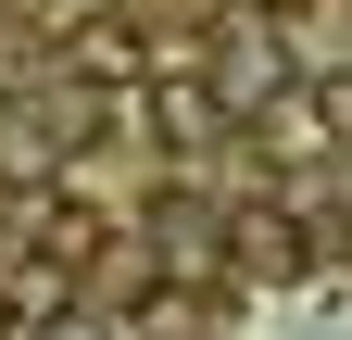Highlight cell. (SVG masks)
<instances>
[{
	"instance_id": "3",
	"label": "cell",
	"mask_w": 352,
	"mask_h": 340,
	"mask_svg": "<svg viewBox=\"0 0 352 340\" xmlns=\"http://www.w3.org/2000/svg\"><path fill=\"white\" fill-rule=\"evenodd\" d=\"M88 240H101V227H88L76 202H38V215H25V252H38L51 277H76V265H88Z\"/></svg>"
},
{
	"instance_id": "5",
	"label": "cell",
	"mask_w": 352,
	"mask_h": 340,
	"mask_svg": "<svg viewBox=\"0 0 352 340\" xmlns=\"http://www.w3.org/2000/svg\"><path fill=\"white\" fill-rule=\"evenodd\" d=\"M51 340H101V328H51Z\"/></svg>"
},
{
	"instance_id": "1",
	"label": "cell",
	"mask_w": 352,
	"mask_h": 340,
	"mask_svg": "<svg viewBox=\"0 0 352 340\" xmlns=\"http://www.w3.org/2000/svg\"><path fill=\"white\" fill-rule=\"evenodd\" d=\"M63 76H76V89H126V76H139V25H126V13H88L63 38Z\"/></svg>"
},
{
	"instance_id": "2",
	"label": "cell",
	"mask_w": 352,
	"mask_h": 340,
	"mask_svg": "<svg viewBox=\"0 0 352 340\" xmlns=\"http://www.w3.org/2000/svg\"><path fill=\"white\" fill-rule=\"evenodd\" d=\"M227 265L239 277H302V227L289 215H227Z\"/></svg>"
},
{
	"instance_id": "4",
	"label": "cell",
	"mask_w": 352,
	"mask_h": 340,
	"mask_svg": "<svg viewBox=\"0 0 352 340\" xmlns=\"http://www.w3.org/2000/svg\"><path fill=\"white\" fill-rule=\"evenodd\" d=\"M151 114L176 126V139H214V114H227V101H214V89H189V76H176V89H151Z\"/></svg>"
}]
</instances>
